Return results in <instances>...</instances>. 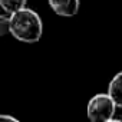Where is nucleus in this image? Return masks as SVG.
Masks as SVG:
<instances>
[{"mask_svg": "<svg viewBox=\"0 0 122 122\" xmlns=\"http://www.w3.org/2000/svg\"><path fill=\"white\" fill-rule=\"evenodd\" d=\"M10 35L23 43H37L43 35V22L35 10L23 7L10 15Z\"/></svg>", "mask_w": 122, "mask_h": 122, "instance_id": "nucleus-1", "label": "nucleus"}, {"mask_svg": "<svg viewBox=\"0 0 122 122\" xmlns=\"http://www.w3.org/2000/svg\"><path fill=\"white\" fill-rule=\"evenodd\" d=\"M116 108L109 93H96L89 99L86 113L92 122H111Z\"/></svg>", "mask_w": 122, "mask_h": 122, "instance_id": "nucleus-2", "label": "nucleus"}, {"mask_svg": "<svg viewBox=\"0 0 122 122\" xmlns=\"http://www.w3.org/2000/svg\"><path fill=\"white\" fill-rule=\"evenodd\" d=\"M50 9L62 17H73L78 15L81 0H47Z\"/></svg>", "mask_w": 122, "mask_h": 122, "instance_id": "nucleus-3", "label": "nucleus"}, {"mask_svg": "<svg viewBox=\"0 0 122 122\" xmlns=\"http://www.w3.org/2000/svg\"><path fill=\"white\" fill-rule=\"evenodd\" d=\"M108 93L111 95V98L113 99V102L116 103V106L122 108V71L118 72L112 78V81L109 82Z\"/></svg>", "mask_w": 122, "mask_h": 122, "instance_id": "nucleus-4", "label": "nucleus"}, {"mask_svg": "<svg viewBox=\"0 0 122 122\" xmlns=\"http://www.w3.org/2000/svg\"><path fill=\"white\" fill-rule=\"evenodd\" d=\"M27 0H0V7L3 12L12 15L23 7H26Z\"/></svg>", "mask_w": 122, "mask_h": 122, "instance_id": "nucleus-5", "label": "nucleus"}, {"mask_svg": "<svg viewBox=\"0 0 122 122\" xmlns=\"http://www.w3.org/2000/svg\"><path fill=\"white\" fill-rule=\"evenodd\" d=\"M7 33H10V15L5 12L0 15V37Z\"/></svg>", "mask_w": 122, "mask_h": 122, "instance_id": "nucleus-6", "label": "nucleus"}, {"mask_svg": "<svg viewBox=\"0 0 122 122\" xmlns=\"http://www.w3.org/2000/svg\"><path fill=\"white\" fill-rule=\"evenodd\" d=\"M0 119H5V121H12V122H19V119H16L12 115H0Z\"/></svg>", "mask_w": 122, "mask_h": 122, "instance_id": "nucleus-7", "label": "nucleus"}]
</instances>
